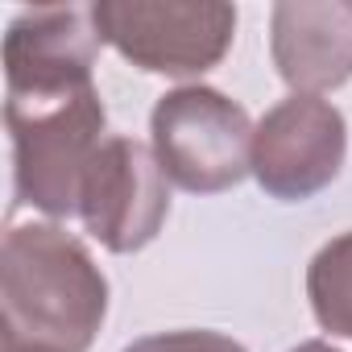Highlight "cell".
I'll list each match as a JSON object with an SVG mask.
<instances>
[{"label":"cell","mask_w":352,"mask_h":352,"mask_svg":"<svg viewBox=\"0 0 352 352\" xmlns=\"http://www.w3.org/2000/svg\"><path fill=\"white\" fill-rule=\"evenodd\" d=\"M91 25L137 71L191 79L224 63L236 9L224 0H96Z\"/></svg>","instance_id":"obj_4"},{"label":"cell","mask_w":352,"mask_h":352,"mask_svg":"<svg viewBox=\"0 0 352 352\" xmlns=\"http://www.w3.org/2000/svg\"><path fill=\"white\" fill-rule=\"evenodd\" d=\"M290 352H340V348H331L327 340H302L298 348H290Z\"/></svg>","instance_id":"obj_11"},{"label":"cell","mask_w":352,"mask_h":352,"mask_svg":"<svg viewBox=\"0 0 352 352\" xmlns=\"http://www.w3.org/2000/svg\"><path fill=\"white\" fill-rule=\"evenodd\" d=\"M170 216V179L153 153L133 137H104L83 187L79 220L108 253H141L157 241Z\"/></svg>","instance_id":"obj_5"},{"label":"cell","mask_w":352,"mask_h":352,"mask_svg":"<svg viewBox=\"0 0 352 352\" xmlns=\"http://www.w3.org/2000/svg\"><path fill=\"white\" fill-rule=\"evenodd\" d=\"M104 120L96 83L5 91L13 191L25 208H38L50 220L79 216V187L104 145Z\"/></svg>","instance_id":"obj_2"},{"label":"cell","mask_w":352,"mask_h":352,"mask_svg":"<svg viewBox=\"0 0 352 352\" xmlns=\"http://www.w3.org/2000/svg\"><path fill=\"white\" fill-rule=\"evenodd\" d=\"M270 54L294 96L352 79V0H282L270 13Z\"/></svg>","instance_id":"obj_8"},{"label":"cell","mask_w":352,"mask_h":352,"mask_svg":"<svg viewBox=\"0 0 352 352\" xmlns=\"http://www.w3.org/2000/svg\"><path fill=\"white\" fill-rule=\"evenodd\" d=\"M344 157V112L319 96H286L253 129V179L282 204H302L331 187Z\"/></svg>","instance_id":"obj_6"},{"label":"cell","mask_w":352,"mask_h":352,"mask_svg":"<svg viewBox=\"0 0 352 352\" xmlns=\"http://www.w3.org/2000/svg\"><path fill=\"white\" fill-rule=\"evenodd\" d=\"M5 352H30V348H17V344H5Z\"/></svg>","instance_id":"obj_12"},{"label":"cell","mask_w":352,"mask_h":352,"mask_svg":"<svg viewBox=\"0 0 352 352\" xmlns=\"http://www.w3.org/2000/svg\"><path fill=\"white\" fill-rule=\"evenodd\" d=\"M96 50L100 34L91 25V5L25 9L5 30V91L91 83Z\"/></svg>","instance_id":"obj_7"},{"label":"cell","mask_w":352,"mask_h":352,"mask_svg":"<svg viewBox=\"0 0 352 352\" xmlns=\"http://www.w3.org/2000/svg\"><path fill=\"white\" fill-rule=\"evenodd\" d=\"M120 352H249L241 340L224 336V331H208V327H187V331H157V336H141L133 344H124Z\"/></svg>","instance_id":"obj_10"},{"label":"cell","mask_w":352,"mask_h":352,"mask_svg":"<svg viewBox=\"0 0 352 352\" xmlns=\"http://www.w3.org/2000/svg\"><path fill=\"white\" fill-rule=\"evenodd\" d=\"M5 344L87 352L108 315V278L79 236L50 220L13 224L0 245Z\"/></svg>","instance_id":"obj_1"},{"label":"cell","mask_w":352,"mask_h":352,"mask_svg":"<svg viewBox=\"0 0 352 352\" xmlns=\"http://www.w3.org/2000/svg\"><path fill=\"white\" fill-rule=\"evenodd\" d=\"M253 129L236 100L204 83L166 91L149 112V141L166 179L191 195L232 191L253 174Z\"/></svg>","instance_id":"obj_3"},{"label":"cell","mask_w":352,"mask_h":352,"mask_svg":"<svg viewBox=\"0 0 352 352\" xmlns=\"http://www.w3.org/2000/svg\"><path fill=\"white\" fill-rule=\"evenodd\" d=\"M311 315L323 331L352 340V228L331 236L307 265Z\"/></svg>","instance_id":"obj_9"}]
</instances>
